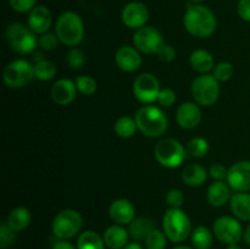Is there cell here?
<instances>
[{
	"instance_id": "6",
	"label": "cell",
	"mask_w": 250,
	"mask_h": 249,
	"mask_svg": "<svg viewBox=\"0 0 250 249\" xmlns=\"http://www.w3.org/2000/svg\"><path fill=\"white\" fill-rule=\"evenodd\" d=\"M156 161L167 168H176L183 164L186 159V149L173 138H165L156 144L154 149Z\"/></svg>"
},
{
	"instance_id": "44",
	"label": "cell",
	"mask_w": 250,
	"mask_h": 249,
	"mask_svg": "<svg viewBox=\"0 0 250 249\" xmlns=\"http://www.w3.org/2000/svg\"><path fill=\"white\" fill-rule=\"evenodd\" d=\"M53 249H77V247H75L71 242L66 241V239H60L54 244Z\"/></svg>"
},
{
	"instance_id": "2",
	"label": "cell",
	"mask_w": 250,
	"mask_h": 249,
	"mask_svg": "<svg viewBox=\"0 0 250 249\" xmlns=\"http://www.w3.org/2000/svg\"><path fill=\"white\" fill-rule=\"evenodd\" d=\"M137 127L146 137L163 136L167 129V117L163 110L153 105H146L141 107L136 114Z\"/></svg>"
},
{
	"instance_id": "50",
	"label": "cell",
	"mask_w": 250,
	"mask_h": 249,
	"mask_svg": "<svg viewBox=\"0 0 250 249\" xmlns=\"http://www.w3.org/2000/svg\"><path fill=\"white\" fill-rule=\"evenodd\" d=\"M190 1H193L194 4H198V2H202V1H204V0H190Z\"/></svg>"
},
{
	"instance_id": "3",
	"label": "cell",
	"mask_w": 250,
	"mask_h": 249,
	"mask_svg": "<svg viewBox=\"0 0 250 249\" xmlns=\"http://www.w3.org/2000/svg\"><path fill=\"white\" fill-rule=\"evenodd\" d=\"M55 34L65 45H78L84 36V24L80 15L73 11L62 12L56 21Z\"/></svg>"
},
{
	"instance_id": "37",
	"label": "cell",
	"mask_w": 250,
	"mask_h": 249,
	"mask_svg": "<svg viewBox=\"0 0 250 249\" xmlns=\"http://www.w3.org/2000/svg\"><path fill=\"white\" fill-rule=\"evenodd\" d=\"M15 242V231H12L7 224H1L0 226V247L1 249H6Z\"/></svg>"
},
{
	"instance_id": "9",
	"label": "cell",
	"mask_w": 250,
	"mask_h": 249,
	"mask_svg": "<svg viewBox=\"0 0 250 249\" xmlns=\"http://www.w3.org/2000/svg\"><path fill=\"white\" fill-rule=\"evenodd\" d=\"M34 76V67L26 60H15L5 67L2 72V80L10 88L26 87Z\"/></svg>"
},
{
	"instance_id": "36",
	"label": "cell",
	"mask_w": 250,
	"mask_h": 249,
	"mask_svg": "<svg viewBox=\"0 0 250 249\" xmlns=\"http://www.w3.org/2000/svg\"><path fill=\"white\" fill-rule=\"evenodd\" d=\"M59 38L56 34L54 33H44L42 34V37L39 38L38 43H39V46H41L43 50H46V51H51L54 50V49L58 48V44H59Z\"/></svg>"
},
{
	"instance_id": "1",
	"label": "cell",
	"mask_w": 250,
	"mask_h": 249,
	"mask_svg": "<svg viewBox=\"0 0 250 249\" xmlns=\"http://www.w3.org/2000/svg\"><path fill=\"white\" fill-rule=\"evenodd\" d=\"M183 23L186 29L192 36L198 38H207L216 31V17L208 7L203 5H188L186 10Z\"/></svg>"
},
{
	"instance_id": "22",
	"label": "cell",
	"mask_w": 250,
	"mask_h": 249,
	"mask_svg": "<svg viewBox=\"0 0 250 249\" xmlns=\"http://www.w3.org/2000/svg\"><path fill=\"white\" fill-rule=\"evenodd\" d=\"M234 216L242 221H250V193L237 192L229 200Z\"/></svg>"
},
{
	"instance_id": "48",
	"label": "cell",
	"mask_w": 250,
	"mask_h": 249,
	"mask_svg": "<svg viewBox=\"0 0 250 249\" xmlns=\"http://www.w3.org/2000/svg\"><path fill=\"white\" fill-rule=\"evenodd\" d=\"M227 249H243V248H242V247H239L238 243H236V244H229Z\"/></svg>"
},
{
	"instance_id": "8",
	"label": "cell",
	"mask_w": 250,
	"mask_h": 249,
	"mask_svg": "<svg viewBox=\"0 0 250 249\" xmlns=\"http://www.w3.org/2000/svg\"><path fill=\"white\" fill-rule=\"evenodd\" d=\"M6 39L10 46L19 54L32 53L36 49L37 41L36 33L29 27L23 26L22 23H12L6 29Z\"/></svg>"
},
{
	"instance_id": "7",
	"label": "cell",
	"mask_w": 250,
	"mask_h": 249,
	"mask_svg": "<svg viewBox=\"0 0 250 249\" xmlns=\"http://www.w3.org/2000/svg\"><path fill=\"white\" fill-rule=\"evenodd\" d=\"M192 95L195 103L203 106H211L220 97L219 81L212 75L198 76L192 83Z\"/></svg>"
},
{
	"instance_id": "41",
	"label": "cell",
	"mask_w": 250,
	"mask_h": 249,
	"mask_svg": "<svg viewBox=\"0 0 250 249\" xmlns=\"http://www.w3.org/2000/svg\"><path fill=\"white\" fill-rule=\"evenodd\" d=\"M227 173L229 170L222 164H214L209 170L210 177L215 181H224L225 178H227Z\"/></svg>"
},
{
	"instance_id": "18",
	"label": "cell",
	"mask_w": 250,
	"mask_h": 249,
	"mask_svg": "<svg viewBox=\"0 0 250 249\" xmlns=\"http://www.w3.org/2000/svg\"><path fill=\"white\" fill-rule=\"evenodd\" d=\"M109 215L117 225H128L136 219V209L129 200L116 199L110 205Z\"/></svg>"
},
{
	"instance_id": "20",
	"label": "cell",
	"mask_w": 250,
	"mask_h": 249,
	"mask_svg": "<svg viewBox=\"0 0 250 249\" xmlns=\"http://www.w3.org/2000/svg\"><path fill=\"white\" fill-rule=\"evenodd\" d=\"M103 238L109 249H124L128 244V232L121 225H112L105 229Z\"/></svg>"
},
{
	"instance_id": "33",
	"label": "cell",
	"mask_w": 250,
	"mask_h": 249,
	"mask_svg": "<svg viewBox=\"0 0 250 249\" xmlns=\"http://www.w3.org/2000/svg\"><path fill=\"white\" fill-rule=\"evenodd\" d=\"M144 241H146V249H165L167 237L164 233V231L161 232L155 228L146 236V238Z\"/></svg>"
},
{
	"instance_id": "46",
	"label": "cell",
	"mask_w": 250,
	"mask_h": 249,
	"mask_svg": "<svg viewBox=\"0 0 250 249\" xmlns=\"http://www.w3.org/2000/svg\"><path fill=\"white\" fill-rule=\"evenodd\" d=\"M124 249H143V247L139 243H137V242H132V243L127 244Z\"/></svg>"
},
{
	"instance_id": "23",
	"label": "cell",
	"mask_w": 250,
	"mask_h": 249,
	"mask_svg": "<svg viewBox=\"0 0 250 249\" xmlns=\"http://www.w3.org/2000/svg\"><path fill=\"white\" fill-rule=\"evenodd\" d=\"M208 178V171L198 164L187 165L182 171V181L189 187H199Z\"/></svg>"
},
{
	"instance_id": "34",
	"label": "cell",
	"mask_w": 250,
	"mask_h": 249,
	"mask_svg": "<svg viewBox=\"0 0 250 249\" xmlns=\"http://www.w3.org/2000/svg\"><path fill=\"white\" fill-rule=\"evenodd\" d=\"M234 73V67L231 62H227V61H224V62L217 63L214 67V76L219 82H226V81L231 80L232 76Z\"/></svg>"
},
{
	"instance_id": "40",
	"label": "cell",
	"mask_w": 250,
	"mask_h": 249,
	"mask_svg": "<svg viewBox=\"0 0 250 249\" xmlns=\"http://www.w3.org/2000/svg\"><path fill=\"white\" fill-rule=\"evenodd\" d=\"M176 93L173 92L170 88H164V89H160V93H159V97L156 102L161 105V106L170 107L172 106L176 103Z\"/></svg>"
},
{
	"instance_id": "38",
	"label": "cell",
	"mask_w": 250,
	"mask_h": 249,
	"mask_svg": "<svg viewBox=\"0 0 250 249\" xmlns=\"http://www.w3.org/2000/svg\"><path fill=\"white\" fill-rule=\"evenodd\" d=\"M166 203L171 209H181L185 203V195L180 189H171L166 194Z\"/></svg>"
},
{
	"instance_id": "11",
	"label": "cell",
	"mask_w": 250,
	"mask_h": 249,
	"mask_svg": "<svg viewBox=\"0 0 250 249\" xmlns=\"http://www.w3.org/2000/svg\"><path fill=\"white\" fill-rule=\"evenodd\" d=\"M164 37L154 27L144 26L137 29L133 34V45L138 51L144 54H158L161 46L164 45Z\"/></svg>"
},
{
	"instance_id": "24",
	"label": "cell",
	"mask_w": 250,
	"mask_h": 249,
	"mask_svg": "<svg viewBox=\"0 0 250 249\" xmlns=\"http://www.w3.org/2000/svg\"><path fill=\"white\" fill-rule=\"evenodd\" d=\"M189 63L195 71L200 73H208L211 70H214V58L209 51L204 49H198L194 50L189 56Z\"/></svg>"
},
{
	"instance_id": "39",
	"label": "cell",
	"mask_w": 250,
	"mask_h": 249,
	"mask_svg": "<svg viewBox=\"0 0 250 249\" xmlns=\"http://www.w3.org/2000/svg\"><path fill=\"white\" fill-rule=\"evenodd\" d=\"M36 4L37 0H10V6L20 14L31 12L36 7Z\"/></svg>"
},
{
	"instance_id": "13",
	"label": "cell",
	"mask_w": 250,
	"mask_h": 249,
	"mask_svg": "<svg viewBox=\"0 0 250 249\" xmlns=\"http://www.w3.org/2000/svg\"><path fill=\"white\" fill-rule=\"evenodd\" d=\"M227 183L236 192L250 190V161H239L229 168Z\"/></svg>"
},
{
	"instance_id": "49",
	"label": "cell",
	"mask_w": 250,
	"mask_h": 249,
	"mask_svg": "<svg viewBox=\"0 0 250 249\" xmlns=\"http://www.w3.org/2000/svg\"><path fill=\"white\" fill-rule=\"evenodd\" d=\"M173 249H193L192 247H188V246H183V244H181V246H177L175 247Z\"/></svg>"
},
{
	"instance_id": "14",
	"label": "cell",
	"mask_w": 250,
	"mask_h": 249,
	"mask_svg": "<svg viewBox=\"0 0 250 249\" xmlns=\"http://www.w3.org/2000/svg\"><path fill=\"white\" fill-rule=\"evenodd\" d=\"M122 22L131 29H139L146 26L149 20L148 7L138 1H132L124 7L121 14Z\"/></svg>"
},
{
	"instance_id": "27",
	"label": "cell",
	"mask_w": 250,
	"mask_h": 249,
	"mask_svg": "<svg viewBox=\"0 0 250 249\" xmlns=\"http://www.w3.org/2000/svg\"><path fill=\"white\" fill-rule=\"evenodd\" d=\"M190 239L195 249H210L214 242V232L205 226H198L190 233Z\"/></svg>"
},
{
	"instance_id": "29",
	"label": "cell",
	"mask_w": 250,
	"mask_h": 249,
	"mask_svg": "<svg viewBox=\"0 0 250 249\" xmlns=\"http://www.w3.org/2000/svg\"><path fill=\"white\" fill-rule=\"evenodd\" d=\"M115 133L121 138H131L134 136L136 131L138 129L137 127L136 119H132L129 116H122L115 122Z\"/></svg>"
},
{
	"instance_id": "30",
	"label": "cell",
	"mask_w": 250,
	"mask_h": 249,
	"mask_svg": "<svg viewBox=\"0 0 250 249\" xmlns=\"http://www.w3.org/2000/svg\"><path fill=\"white\" fill-rule=\"evenodd\" d=\"M34 67V76H36L37 80L43 81V82H46V81H50L55 77L56 75V66L55 63L51 62L49 60H43L37 62Z\"/></svg>"
},
{
	"instance_id": "16",
	"label": "cell",
	"mask_w": 250,
	"mask_h": 249,
	"mask_svg": "<svg viewBox=\"0 0 250 249\" xmlns=\"http://www.w3.org/2000/svg\"><path fill=\"white\" fill-rule=\"evenodd\" d=\"M176 120L182 128L193 129L202 121V110L195 103H183L178 106Z\"/></svg>"
},
{
	"instance_id": "5",
	"label": "cell",
	"mask_w": 250,
	"mask_h": 249,
	"mask_svg": "<svg viewBox=\"0 0 250 249\" xmlns=\"http://www.w3.org/2000/svg\"><path fill=\"white\" fill-rule=\"evenodd\" d=\"M83 219L77 210L65 209L53 220L51 231L58 239H71L81 231Z\"/></svg>"
},
{
	"instance_id": "47",
	"label": "cell",
	"mask_w": 250,
	"mask_h": 249,
	"mask_svg": "<svg viewBox=\"0 0 250 249\" xmlns=\"http://www.w3.org/2000/svg\"><path fill=\"white\" fill-rule=\"evenodd\" d=\"M43 60H45V59H44V55L42 53H37L36 55H34V61H36V63Z\"/></svg>"
},
{
	"instance_id": "42",
	"label": "cell",
	"mask_w": 250,
	"mask_h": 249,
	"mask_svg": "<svg viewBox=\"0 0 250 249\" xmlns=\"http://www.w3.org/2000/svg\"><path fill=\"white\" fill-rule=\"evenodd\" d=\"M158 56L164 62H170L176 58V50L170 44H164L160 50L158 51Z\"/></svg>"
},
{
	"instance_id": "31",
	"label": "cell",
	"mask_w": 250,
	"mask_h": 249,
	"mask_svg": "<svg viewBox=\"0 0 250 249\" xmlns=\"http://www.w3.org/2000/svg\"><path fill=\"white\" fill-rule=\"evenodd\" d=\"M187 153L194 158H203L209 153V143L205 138L195 137L187 144Z\"/></svg>"
},
{
	"instance_id": "25",
	"label": "cell",
	"mask_w": 250,
	"mask_h": 249,
	"mask_svg": "<svg viewBox=\"0 0 250 249\" xmlns=\"http://www.w3.org/2000/svg\"><path fill=\"white\" fill-rule=\"evenodd\" d=\"M6 224L12 231H23L31 224V212L24 207L15 208L7 216Z\"/></svg>"
},
{
	"instance_id": "19",
	"label": "cell",
	"mask_w": 250,
	"mask_h": 249,
	"mask_svg": "<svg viewBox=\"0 0 250 249\" xmlns=\"http://www.w3.org/2000/svg\"><path fill=\"white\" fill-rule=\"evenodd\" d=\"M53 22V16L48 7L36 6L28 16V27L37 34H44L49 31Z\"/></svg>"
},
{
	"instance_id": "32",
	"label": "cell",
	"mask_w": 250,
	"mask_h": 249,
	"mask_svg": "<svg viewBox=\"0 0 250 249\" xmlns=\"http://www.w3.org/2000/svg\"><path fill=\"white\" fill-rule=\"evenodd\" d=\"M77 90L83 95H93L97 92L98 84L95 80L90 76L87 75H81L76 78L75 81Z\"/></svg>"
},
{
	"instance_id": "21",
	"label": "cell",
	"mask_w": 250,
	"mask_h": 249,
	"mask_svg": "<svg viewBox=\"0 0 250 249\" xmlns=\"http://www.w3.org/2000/svg\"><path fill=\"white\" fill-rule=\"evenodd\" d=\"M231 197V187L224 181H215L208 189V200L215 208L224 207Z\"/></svg>"
},
{
	"instance_id": "26",
	"label": "cell",
	"mask_w": 250,
	"mask_h": 249,
	"mask_svg": "<svg viewBox=\"0 0 250 249\" xmlns=\"http://www.w3.org/2000/svg\"><path fill=\"white\" fill-rule=\"evenodd\" d=\"M155 229V224L149 217H137L129 224V234L134 239H146L151 231Z\"/></svg>"
},
{
	"instance_id": "4",
	"label": "cell",
	"mask_w": 250,
	"mask_h": 249,
	"mask_svg": "<svg viewBox=\"0 0 250 249\" xmlns=\"http://www.w3.org/2000/svg\"><path fill=\"white\" fill-rule=\"evenodd\" d=\"M163 229L168 241L181 243L192 233L190 219L182 209H168L163 219Z\"/></svg>"
},
{
	"instance_id": "10",
	"label": "cell",
	"mask_w": 250,
	"mask_h": 249,
	"mask_svg": "<svg viewBox=\"0 0 250 249\" xmlns=\"http://www.w3.org/2000/svg\"><path fill=\"white\" fill-rule=\"evenodd\" d=\"M215 237L226 244H236L243 238V227L241 222L232 216H221L212 227Z\"/></svg>"
},
{
	"instance_id": "15",
	"label": "cell",
	"mask_w": 250,
	"mask_h": 249,
	"mask_svg": "<svg viewBox=\"0 0 250 249\" xmlns=\"http://www.w3.org/2000/svg\"><path fill=\"white\" fill-rule=\"evenodd\" d=\"M115 62L120 70L132 73L141 67L142 56L134 46L124 45L117 49L115 54Z\"/></svg>"
},
{
	"instance_id": "12",
	"label": "cell",
	"mask_w": 250,
	"mask_h": 249,
	"mask_svg": "<svg viewBox=\"0 0 250 249\" xmlns=\"http://www.w3.org/2000/svg\"><path fill=\"white\" fill-rule=\"evenodd\" d=\"M160 93V83L153 73H142L133 82V94L143 104L156 102Z\"/></svg>"
},
{
	"instance_id": "28",
	"label": "cell",
	"mask_w": 250,
	"mask_h": 249,
	"mask_svg": "<svg viewBox=\"0 0 250 249\" xmlns=\"http://www.w3.org/2000/svg\"><path fill=\"white\" fill-rule=\"evenodd\" d=\"M77 249H106V244L97 232L85 231L78 237Z\"/></svg>"
},
{
	"instance_id": "35",
	"label": "cell",
	"mask_w": 250,
	"mask_h": 249,
	"mask_svg": "<svg viewBox=\"0 0 250 249\" xmlns=\"http://www.w3.org/2000/svg\"><path fill=\"white\" fill-rule=\"evenodd\" d=\"M66 60L72 68H81L85 63V55L81 49L72 48L67 53Z\"/></svg>"
},
{
	"instance_id": "17",
	"label": "cell",
	"mask_w": 250,
	"mask_h": 249,
	"mask_svg": "<svg viewBox=\"0 0 250 249\" xmlns=\"http://www.w3.org/2000/svg\"><path fill=\"white\" fill-rule=\"evenodd\" d=\"M77 87L73 81L68 78H61L54 83L51 88V98L59 105H68L76 99Z\"/></svg>"
},
{
	"instance_id": "45",
	"label": "cell",
	"mask_w": 250,
	"mask_h": 249,
	"mask_svg": "<svg viewBox=\"0 0 250 249\" xmlns=\"http://www.w3.org/2000/svg\"><path fill=\"white\" fill-rule=\"evenodd\" d=\"M243 238H244V241H246V243L250 246V224L246 227V229H244Z\"/></svg>"
},
{
	"instance_id": "43",
	"label": "cell",
	"mask_w": 250,
	"mask_h": 249,
	"mask_svg": "<svg viewBox=\"0 0 250 249\" xmlns=\"http://www.w3.org/2000/svg\"><path fill=\"white\" fill-rule=\"evenodd\" d=\"M238 15L243 21L250 22V0H239L238 2Z\"/></svg>"
}]
</instances>
